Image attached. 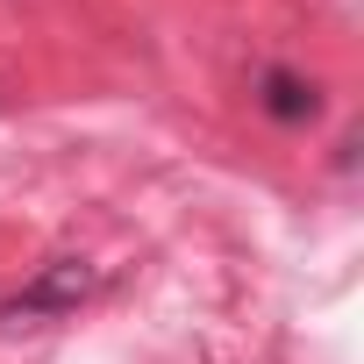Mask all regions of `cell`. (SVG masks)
<instances>
[{
	"mask_svg": "<svg viewBox=\"0 0 364 364\" xmlns=\"http://www.w3.org/2000/svg\"><path fill=\"white\" fill-rule=\"evenodd\" d=\"M100 293V272L86 264V257H50L22 293H8L0 300V328H36V321H58V314H72V307H86Z\"/></svg>",
	"mask_w": 364,
	"mask_h": 364,
	"instance_id": "1",
	"label": "cell"
},
{
	"mask_svg": "<svg viewBox=\"0 0 364 364\" xmlns=\"http://www.w3.org/2000/svg\"><path fill=\"white\" fill-rule=\"evenodd\" d=\"M257 107H264L272 122L300 129V122H314V114H321V86H314V79H300L293 65H264V72H257Z\"/></svg>",
	"mask_w": 364,
	"mask_h": 364,
	"instance_id": "2",
	"label": "cell"
}]
</instances>
